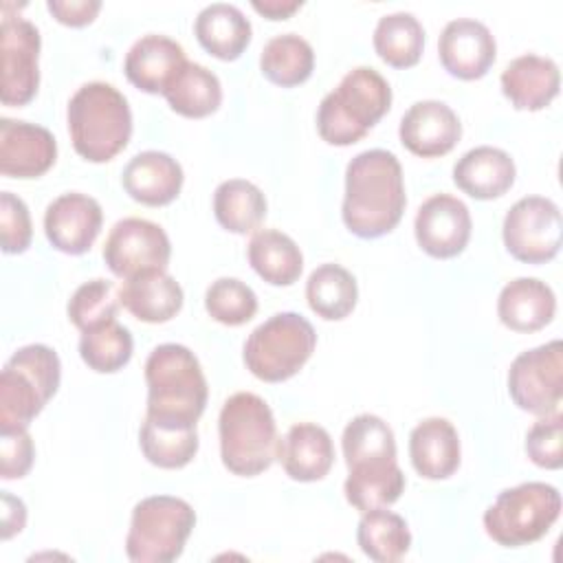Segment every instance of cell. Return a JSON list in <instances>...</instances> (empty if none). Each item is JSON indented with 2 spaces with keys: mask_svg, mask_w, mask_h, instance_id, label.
Returning <instances> with one entry per match:
<instances>
[{
  "mask_svg": "<svg viewBox=\"0 0 563 563\" xmlns=\"http://www.w3.org/2000/svg\"><path fill=\"white\" fill-rule=\"evenodd\" d=\"M407 205L402 167L387 150H365L345 167L343 222L358 238H380L402 218Z\"/></svg>",
  "mask_w": 563,
  "mask_h": 563,
  "instance_id": "6da1fadb",
  "label": "cell"
},
{
  "mask_svg": "<svg viewBox=\"0 0 563 563\" xmlns=\"http://www.w3.org/2000/svg\"><path fill=\"white\" fill-rule=\"evenodd\" d=\"M66 121L75 152L90 163L114 158L132 134L128 99L106 81L79 86L68 101Z\"/></svg>",
  "mask_w": 563,
  "mask_h": 563,
  "instance_id": "7a4b0ae2",
  "label": "cell"
},
{
  "mask_svg": "<svg viewBox=\"0 0 563 563\" xmlns=\"http://www.w3.org/2000/svg\"><path fill=\"white\" fill-rule=\"evenodd\" d=\"M389 106L387 79L372 66H356L321 99L317 110L319 136L330 145H352L383 119Z\"/></svg>",
  "mask_w": 563,
  "mask_h": 563,
  "instance_id": "3957f363",
  "label": "cell"
},
{
  "mask_svg": "<svg viewBox=\"0 0 563 563\" xmlns=\"http://www.w3.org/2000/svg\"><path fill=\"white\" fill-rule=\"evenodd\" d=\"M222 464L242 477L266 471L277 457V424L268 402L253 391L229 396L218 418Z\"/></svg>",
  "mask_w": 563,
  "mask_h": 563,
  "instance_id": "277c9868",
  "label": "cell"
},
{
  "mask_svg": "<svg viewBox=\"0 0 563 563\" xmlns=\"http://www.w3.org/2000/svg\"><path fill=\"white\" fill-rule=\"evenodd\" d=\"M147 413L198 422L207 405V378L196 354L180 343L156 345L145 361Z\"/></svg>",
  "mask_w": 563,
  "mask_h": 563,
  "instance_id": "5b68a950",
  "label": "cell"
},
{
  "mask_svg": "<svg viewBox=\"0 0 563 563\" xmlns=\"http://www.w3.org/2000/svg\"><path fill=\"white\" fill-rule=\"evenodd\" d=\"M62 378L53 347L31 343L11 354L0 374V429L29 427L55 396Z\"/></svg>",
  "mask_w": 563,
  "mask_h": 563,
  "instance_id": "8992f818",
  "label": "cell"
},
{
  "mask_svg": "<svg viewBox=\"0 0 563 563\" xmlns=\"http://www.w3.org/2000/svg\"><path fill=\"white\" fill-rule=\"evenodd\" d=\"M561 515V493L545 482H523L506 488L484 512L486 534L504 548L539 541Z\"/></svg>",
  "mask_w": 563,
  "mask_h": 563,
  "instance_id": "52a82bcc",
  "label": "cell"
},
{
  "mask_svg": "<svg viewBox=\"0 0 563 563\" xmlns=\"http://www.w3.org/2000/svg\"><path fill=\"white\" fill-rule=\"evenodd\" d=\"M196 526L194 508L174 495H150L132 508L125 554L134 563L176 561Z\"/></svg>",
  "mask_w": 563,
  "mask_h": 563,
  "instance_id": "ba28073f",
  "label": "cell"
},
{
  "mask_svg": "<svg viewBox=\"0 0 563 563\" xmlns=\"http://www.w3.org/2000/svg\"><path fill=\"white\" fill-rule=\"evenodd\" d=\"M317 345L312 323L299 312H277L260 323L244 343L246 369L266 383L295 376Z\"/></svg>",
  "mask_w": 563,
  "mask_h": 563,
  "instance_id": "9c48e42d",
  "label": "cell"
},
{
  "mask_svg": "<svg viewBox=\"0 0 563 563\" xmlns=\"http://www.w3.org/2000/svg\"><path fill=\"white\" fill-rule=\"evenodd\" d=\"M561 209L543 196H526L517 200L501 227L506 251L526 264L550 262L561 249Z\"/></svg>",
  "mask_w": 563,
  "mask_h": 563,
  "instance_id": "30bf717a",
  "label": "cell"
},
{
  "mask_svg": "<svg viewBox=\"0 0 563 563\" xmlns=\"http://www.w3.org/2000/svg\"><path fill=\"white\" fill-rule=\"evenodd\" d=\"M508 394L523 411H559L563 398V343L559 339L526 350L510 363Z\"/></svg>",
  "mask_w": 563,
  "mask_h": 563,
  "instance_id": "8fae6325",
  "label": "cell"
},
{
  "mask_svg": "<svg viewBox=\"0 0 563 563\" xmlns=\"http://www.w3.org/2000/svg\"><path fill=\"white\" fill-rule=\"evenodd\" d=\"M169 255L172 244L163 227L136 216L114 222L103 244V260L121 279H130L147 271H165Z\"/></svg>",
  "mask_w": 563,
  "mask_h": 563,
  "instance_id": "7c38bea8",
  "label": "cell"
},
{
  "mask_svg": "<svg viewBox=\"0 0 563 563\" xmlns=\"http://www.w3.org/2000/svg\"><path fill=\"white\" fill-rule=\"evenodd\" d=\"M40 31L33 22L2 11L0 24V101L4 106L29 103L40 86Z\"/></svg>",
  "mask_w": 563,
  "mask_h": 563,
  "instance_id": "4fadbf2b",
  "label": "cell"
},
{
  "mask_svg": "<svg viewBox=\"0 0 563 563\" xmlns=\"http://www.w3.org/2000/svg\"><path fill=\"white\" fill-rule=\"evenodd\" d=\"M468 207L451 194L429 196L416 213L413 233L418 246L438 260L455 257L464 251L471 238Z\"/></svg>",
  "mask_w": 563,
  "mask_h": 563,
  "instance_id": "5bb4252c",
  "label": "cell"
},
{
  "mask_svg": "<svg viewBox=\"0 0 563 563\" xmlns=\"http://www.w3.org/2000/svg\"><path fill=\"white\" fill-rule=\"evenodd\" d=\"M101 222L103 211L92 196L68 191L46 207L44 233L57 251L81 255L95 244Z\"/></svg>",
  "mask_w": 563,
  "mask_h": 563,
  "instance_id": "9a60e30c",
  "label": "cell"
},
{
  "mask_svg": "<svg viewBox=\"0 0 563 563\" xmlns=\"http://www.w3.org/2000/svg\"><path fill=\"white\" fill-rule=\"evenodd\" d=\"M57 158L55 136L29 121L0 119V172L9 178H37Z\"/></svg>",
  "mask_w": 563,
  "mask_h": 563,
  "instance_id": "2e32d148",
  "label": "cell"
},
{
  "mask_svg": "<svg viewBox=\"0 0 563 563\" xmlns=\"http://www.w3.org/2000/svg\"><path fill=\"white\" fill-rule=\"evenodd\" d=\"M442 66L457 79H479L495 62L497 44L490 29L473 18L446 22L438 40Z\"/></svg>",
  "mask_w": 563,
  "mask_h": 563,
  "instance_id": "e0dca14e",
  "label": "cell"
},
{
  "mask_svg": "<svg viewBox=\"0 0 563 563\" xmlns=\"http://www.w3.org/2000/svg\"><path fill=\"white\" fill-rule=\"evenodd\" d=\"M402 145L422 158L451 152L462 136V123L451 106L438 99L416 101L400 119Z\"/></svg>",
  "mask_w": 563,
  "mask_h": 563,
  "instance_id": "ac0fdd59",
  "label": "cell"
},
{
  "mask_svg": "<svg viewBox=\"0 0 563 563\" xmlns=\"http://www.w3.org/2000/svg\"><path fill=\"white\" fill-rule=\"evenodd\" d=\"M187 64L183 46L161 33L139 37L125 53L123 70L130 84L143 92H165L178 70Z\"/></svg>",
  "mask_w": 563,
  "mask_h": 563,
  "instance_id": "d6986e66",
  "label": "cell"
},
{
  "mask_svg": "<svg viewBox=\"0 0 563 563\" xmlns=\"http://www.w3.org/2000/svg\"><path fill=\"white\" fill-rule=\"evenodd\" d=\"M183 167L167 152L145 150L128 161L121 174L123 189L141 205H169L183 187Z\"/></svg>",
  "mask_w": 563,
  "mask_h": 563,
  "instance_id": "ffe728a7",
  "label": "cell"
},
{
  "mask_svg": "<svg viewBox=\"0 0 563 563\" xmlns=\"http://www.w3.org/2000/svg\"><path fill=\"white\" fill-rule=\"evenodd\" d=\"M277 460L290 479L317 482L334 464V444L323 427L297 422L277 440Z\"/></svg>",
  "mask_w": 563,
  "mask_h": 563,
  "instance_id": "44dd1931",
  "label": "cell"
},
{
  "mask_svg": "<svg viewBox=\"0 0 563 563\" xmlns=\"http://www.w3.org/2000/svg\"><path fill=\"white\" fill-rule=\"evenodd\" d=\"M561 86V73L554 59L526 53L510 59L501 73V92L517 110H543Z\"/></svg>",
  "mask_w": 563,
  "mask_h": 563,
  "instance_id": "7402d4cb",
  "label": "cell"
},
{
  "mask_svg": "<svg viewBox=\"0 0 563 563\" xmlns=\"http://www.w3.org/2000/svg\"><path fill=\"white\" fill-rule=\"evenodd\" d=\"M460 435L446 418H424L409 433L411 464L427 479L451 477L460 466Z\"/></svg>",
  "mask_w": 563,
  "mask_h": 563,
  "instance_id": "603a6c76",
  "label": "cell"
},
{
  "mask_svg": "<svg viewBox=\"0 0 563 563\" xmlns=\"http://www.w3.org/2000/svg\"><path fill=\"white\" fill-rule=\"evenodd\" d=\"M119 303L139 321L165 323L183 308V288L165 271H147L123 279L117 290Z\"/></svg>",
  "mask_w": 563,
  "mask_h": 563,
  "instance_id": "cb8c5ba5",
  "label": "cell"
},
{
  "mask_svg": "<svg viewBox=\"0 0 563 563\" xmlns=\"http://www.w3.org/2000/svg\"><path fill=\"white\" fill-rule=\"evenodd\" d=\"M515 176L517 169L510 154L493 145L473 147L453 165L455 185L477 200L504 196L512 187Z\"/></svg>",
  "mask_w": 563,
  "mask_h": 563,
  "instance_id": "d4e9b609",
  "label": "cell"
},
{
  "mask_svg": "<svg viewBox=\"0 0 563 563\" xmlns=\"http://www.w3.org/2000/svg\"><path fill=\"white\" fill-rule=\"evenodd\" d=\"M554 312V290L537 277H517L508 282L497 299L499 321L515 332H537L552 321Z\"/></svg>",
  "mask_w": 563,
  "mask_h": 563,
  "instance_id": "484cf974",
  "label": "cell"
},
{
  "mask_svg": "<svg viewBox=\"0 0 563 563\" xmlns=\"http://www.w3.org/2000/svg\"><path fill=\"white\" fill-rule=\"evenodd\" d=\"M139 442L150 464L158 468H183L198 453L196 422L145 413Z\"/></svg>",
  "mask_w": 563,
  "mask_h": 563,
  "instance_id": "4316f807",
  "label": "cell"
},
{
  "mask_svg": "<svg viewBox=\"0 0 563 563\" xmlns=\"http://www.w3.org/2000/svg\"><path fill=\"white\" fill-rule=\"evenodd\" d=\"M194 31L200 46L224 62L238 59L251 42V22L229 2L207 4L198 13Z\"/></svg>",
  "mask_w": 563,
  "mask_h": 563,
  "instance_id": "83f0119b",
  "label": "cell"
},
{
  "mask_svg": "<svg viewBox=\"0 0 563 563\" xmlns=\"http://www.w3.org/2000/svg\"><path fill=\"white\" fill-rule=\"evenodd\" d=\"M341 446L347 471L374 468L396 462L394 431L383 418L374 413H358L352 418L343 429Z\"/></svg>",
  "mask_w": 563,
  "mask_h": 563,
  "instance_id": "f1b7e54d",
  "label": "cell"
},
{
  "mask_svg": "<svg viewBox=\"0 0 563 563\" xmlns=\"http://www.w3.org/2000/svg\"><path fill=\"white\" fill-rule=\"evenodd\" d=\"M246 255L253 271L273 286H290L303 271V255L297 242L277 229L253 233Z\"/></svg>",
  "mask_w": 563,
  "mask_h": 563,
  "instance_id": "f546056e",
  "label": "cell"
},
{
  "mask_svg": "<svg viewBox=\"0 0 563 563\" xmlns=\"http://www.w3.org/2000/svg\"><path fill=\"white\" fill-rule=\"evenodd\" d=\"M163 95L174 112L187 119H202L220 108L222 86L207 66L187 62Z\"/></svg>",
  "mask_w": 563,
  "mask_h": 563,
  "instance_id": "4dcf8cb0",
  "label": "cell"
},
{
  "mask_svg": "<svg viewBox=\"0 0 563 563\" xmlns=\"http://www.w3.org/2000/svg\"><path fill=\"white\" fill-rule=\"evenodd\" d=\"M306 299L321 319L341 321L354 310L358 286L354 275L341 264H321L306 282Z\"/></svg>",
  "mask_w": 563,
  "mask_h": 563,
  "instance_id": "1f68e13d",
  "label": "cell"
},
{
  "mask_svg": "<svg viewBox=\"0 0 563 563\" xmlns=\"http://www.w3.org/2000/svg\"><path fill=\"white\" fill-rule=\"evenodd\" d=\"M361 515L356 541L365 556L376 563H394L409 552L411 532L400 515L387 508H374Z\"/></svg>",
  "mask_w": 563,
  "mask_h": 563,
  "instance_id": "d6a6232c",
  "label": "cell"
},
{
  "mask_svg": "<svg viewBox=\"0 0 563 563\" xmlns=\"http://www.w3.org/2000/svg\"><path fill=\"white\" fill-rule=\"evenodd\" d=\"M213 213L227 231L251 233L266 216V198L251 180L229 178L213 191Z\"/></svg>",
  "mask_w": 563,
  "mask_h": 563,
  "instance_id": "836d02e7",
  "label": "cell"
},
{
  "mask_svg": "<svg viewBox=\"0 0 563 563\" xmlns=\"http://www.w3.org/2000/svg\"><path fill=\"white\" fill-rule=\"evenodd\" d=\"M260 68L264 77L277 86H299L312 75L314 51L301 35L282 33L264 44Z\"/></svg>",
  "mask_w": 563,
  "mask_h": 563,
  "instance_id": "e575fe53",
  "label": "cell"
},
{
  "mask_svg": "<svg viewBox=\"0 0 563 563\" xmlns=\"http://www.w3.org/2000/svg\"><path fill=\"white\" fill-rule=\"evenodd\" d=\"M374 48L394 68L416 66L424 48V29L409 11L387 13L376 22Z\"/></svg>",
  "mask_w": 563,
  "mask_h": 563,
  "instance_id": "d590c367",
  "label": "cell"
},
{
  "mask_svg": "<svg viewBox=\"0 0 563 563\" xmlns=\"http://www.w3.org/2000/svg\"><path fill=\"white\" fill-rule=\"evenodd\" d=\"M345 499L358 510L367 512L374 508L391 506L405 490V473L398 462L365 468V471H347V479L343 484Z\"/></svg>",
  "mask_w": 563,
  "mask_h": 563,
  "instance_id": "8d00e7d4",
  "label": "cell"
},
{
  "mask_svg": "<svg viewBox=\"0 0 563 563\" xmlns=\"http://www.w3.org/2000/svg\"><path fill=\"white\" fill-rule=\"evenodd\" d=\"M132 334L117 319L81 332L79 354L84 363L101 374L119 372L132 358Z\"/></svg>",
  "mask_w": 563,
  "mask_h": 563,
  "instance_id": "74e56055",
  "label": "cell"
},
{
  "mask_svg": "<svg viewBox=\"0 0 563 563\" xmlns=\"http://www.w3.org/2000/svg\"><path fill=\"white\" fill-rule=\"evenodd\" d=\"M119 295H114V284L108 279L84 282L68 299V319L81 330H92L117 317Z\"/></svg>",
  "mask_w": 563,
  "mask_h": 563,
  "instance_id": "f35d334b",
  "label": "cell"
},
{
  "mask_svg": "<svg viewBox=\"0 0 563 563\" xmlns=\"http://www.w3.org/2000/svg\"><path fill=\"white\" fill-rule=\"evenodd\" d=\"M205 308L218 323L242 325L255 317L257 297L244 282L235 277H220L207 288Z\"/></svg>",
  "mask_w": 563,
  "mask_h": 563,
  "instance_id": "ab89813d",
  "label": "cell"
},
{
  "mask_svg": "<svg viewBox=\"0 0 563 563\" xmlns=\"http://www.w3.org/2000/svg\"><path fill=\"white\" fill-rule=\"evenodd\" d=\"M526 453L541 468L563 464V416L559 411L541 416L526 433Z\"/></svg>",
  "mask_w": 563,
  "mask_h": 563,
  "instance_id": "60d3db41",
  "label": "cell"
},
{
  "mask_svg": "<svg viewBox=\"0 0 563 563\" xmlns=\"http://www.w3.org/2000/svg\"><path fill=\"white\" fill-rule=\"evenodd\" d=\"M33 235L31 213L24 200L11 191L0 194V242L4 253H22Z\"/></svg>",
  "mask_w": 563,
  "mask_h": 563,
  "instance_id": "b9f144b4",
  "label": "cell"
},
{
  "mask_svg": "<svg viewBox=\"0 0 563 563\" xmlns=\"http://www.w3.org/2000/svg\"><path fill=\"white\" fill-rule=\"evenodd\" d=\"M33 457H35V446L26 427L0 429V477L2 479L24 477L33 466Z\"/></svg>",
  "mask_w": 563,
  "mask_h": 563,
  "instance_id": "7bdbcfd3",
  "label": "cell"
},
{
  "mask_svg": "<svg viewBox=\"0 0 563 563\" xmlns=\"http://www.w3.org/2000/svg\"><path fill=\"white\" fill-rule=\"evenodd\" d=\"M53 18L66 26H84L95 20L101 9L99 0H48L46 2Z\"/></svg>",
  "mask_w": 563,
  "mask_h": 563,
  "instance_id": "ee69618b",
  "label": "cell"
},
{
  "mask_svg": "<svg viewBox=\"0 0 563 563\" xmlns=\"http://www.w3.org/2000/svg\"><path fill=\"white\" fill-rule=\"evenodd\" d=\"M26 523V506L20 497L2 490V539H11Z\"/></svg>",
  "mask_w": 563,
  "mask_h": 563,
  "instance_id": "f6af8a7d",
  "label": "cell"
},
{
  "mask_svg": "<svg viewBox=\"0 0 563 563\" xmlns=\"http://www.w3.org/2000/svg\"><path fill=\"white\" fill-rule=\"evenodd\" d=\"M251 4L268 20H286L301 7V0H253Z\"/></svg>",
  "mask_w": 563,
  "mask_h": 563,
  "instance_id": "bcb514c9",
  "label": "cell"
}]
</instances>
